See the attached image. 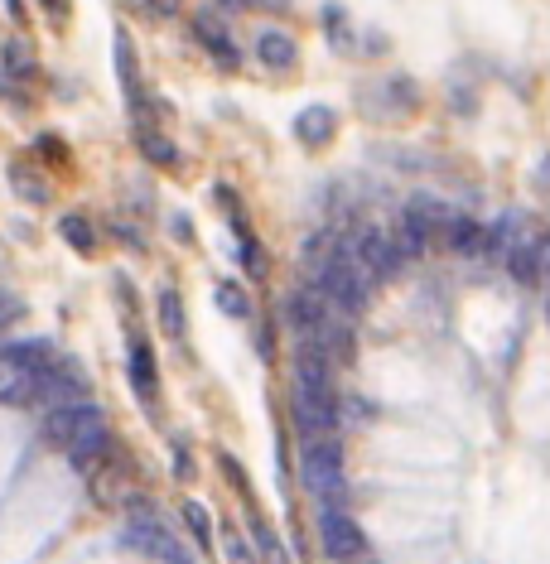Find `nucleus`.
Returning a JSON list of instances; mask_svg holds the SVG:
<instances>
[{
	"label": "nucleus",
	"mask_w": 550,
	"mask_h": 564,
	"mask_svg": "<svg viewBox=\"0 0 550 564\" xmlns=\"http://www.w3.org/2000/svg\"><path fill=\"white\" fill-rule=\"evenodd\" d=\"M184 521H189V531L198 540H208V531H213V521H208V511L198 507V502H184Z\"/></svg>",
	"instance_id": "21"
},
{
	"label": "nucleus",
	"mask_w": 550,
	"mask_h": 564,
	"mask_svg": "<svg viewBox=\"0 0 550 564\" xmlns=\"http://www.w3.org/2000/svg\"><path fill=\"white\" fill-rule=\"evenodd\" d=\"M314 275H319V280H314V290L329 299L343 319H358L362 309H367V285H372V280H367V275H362L348 256H329V261L314 270Z\"/></svg>",
	"instance_id": "2"
},
{
	"label": "nucleus",
	"mask_w": 550,
	"mask_h": 564,
	"mask_svg": "<svg viewBox=\"0 0 550 564\" xmlns=\"http://www.w3.org/2000/svg\"><path fill=\"white\" fill-rule=\"evenodd\" d=\"M63 237H68L73 251H92V227H87V217H78V213L63 217Z\"/></svg>",
	"instance_id": "19"
},
{
	"label": "nucleus",
	"mask_w": 550,
	"mask_h": 564,
	"mask_svg": "<svg viewBox=\"0 0 550 564\" xmlns=\"http://www.w3.org/2000/svg\"><path fill=\"white\" fill-rule=\"evenodd\" d=\"M92 415H97V405H87V401L54 405V410H49V420H44V434H49L54 444H63V439H68V434L78 430L83 420H92Z\"/></svg>",
	"instance_id": "11"
},
{
	"label": "nucleus",
	"mask_w": 550,
	"mask_h": 564,
	"mask_svg": "<svg viewBox=\"0 0 550 564\" xmlns=\"http://www.w3.org/2000/svg\"><path fill=\"white\" fill-rule=\"evenodd\" d=\"M34 386H39V372L15 367V362L0 352V405H29L34 401Z\"/></svg>",
	"instance_id": "9"
},
{
	"label": "nucleus",
	"mask_w": 550,
	"mask_h": 564,
	"mask_svg": "<svg viewBox=\"0 0 550 564\" xmlns=\"http://www.w3.org/2000/svg\"><path fill=\"white\" fill-rule=\"evenodd\" d=\"M218 304H222V314H232V319H247L251 314V299L242 285H232V280H222L218 285Z\"/></svg>",
	"instance_id": "18"
},
{
	"label": "nucleus",
	"mask_w": 550,
	"mask_h": 564,
	"mask_svg": "<svg viewBox=\"0 0 550 564\" xmlns=\"http://www.w3.org/2000/svg\"><path fill=\"white\" fill-rule=\"evenodd\" d=\"M15 179L25 184V198H29V203H44V184H39V179H29L25 169H15Z\"/></svg>",
	"instance_id": "22"
},
{
	"label": "nucleus",
	"mask_w": 550,
	"mask_h": 564,
	"mask_svg": "<svg viewBox=\"0 0 550 564\" xmlns=\"http://www.w3.org/2000/svg\"><path fill=\"white\" fill-rule=\"evenodd\" d=\"M136 140H140V150H145V155H150L155 164H174V145H169V140H160L155 131H145V126H140Z\"/></svg>",
	"instance_id": "20"
},
{
	"label": "nucleus",
	"mask_w": 550,
	"mask_h": 564,
	"mask_svg": "<svg viewBox=\"0 0 550 564\" xmlns=\"http://www.w3.org/2000/svg\"><path fill=\"white\" fill-rule=\"evenodd\" d=\"M319 540H324V550H329L333 560H358L362 545H367L362 526L343 507H324V511H319Z\"/></svg>",
	"instance_id": "4"
},
{
	"label": "nucleus",
	"mask_w": 550,
	"mask_h": 564,
	"mask_svg": "<svg viewBox=\"0 0 550 564\" xmlns=\"http://www.w3.org/2000/svg\"><path fill=\"white\" fill-rule=\"evenodd\" d=\"M338 256H348V261H353L367 280H391L396 270L406 266V256L396 251V242H391L386 232H362L358 242H348Z\"/></svg>",
	"instance_id": "3"
},
{
	"label": "nucleus",
	"mask_w": 550,
	"mask_h": 564,
	"mask_svg": "<svg viewBox=\"0 0 550 564\" xmlns=\"http://www.w3.org/2000/svg\"><path fill=\"white\" fill-rule=\"evenodd\" d=\"M63 444H68V458H73V468H78V473H87V468H97V463H102V458L111 454L107 415L97 410V415H92V420H83V425H78V430L68 434Z\"/></svg>",
	"instance_id": "5"
},
{
	"label": "nucleus",
	"mask_w": 550,
	"mask_h": 564,
	"mask_svg": "<svg viewBox=\"0 0 550 564\" xmlns=\"http://www.w3.org/2000/svg\"><path fill=\"white\" fill-rule=\"evenodd\" d=\"M256 54H261L266 68H295L300 49H295V39H290L285 29H266V34L256 39Z\"/></svg>",
	"instance_id": "12"
},
{
	"label": "nucleus",
	"mask_w": 550,
	"mask_h": 564,
	"mask_svg": "<svg viewBox=\"0 0 550 564\" xmlns=\"http://www.w3.org/2000/svg\"><path fill=\"white\" fill-rule=\"evenodd\" d=\"M198 39H203V49H213V54H218V63H227V68L237 63V49L227 44V34H222L208 15H198Z\"/></svg>",
	"instance_id": "16"
},
{
	"label": "nucleus",
	"mask_w": 550,
	"mask_h": 564,
	"mask_svg": "<svg viewBox=\"0 0 550 564\" xmlns=\"http://www.w3.org/2000/svg\"><path fill=\"white\" fill-rule=\"evenodd\" d=\"M34 401H44L49 410L54 405H73V401H87V386L83 376L73 372V367H63V372H39V386H34Z\"/></svg>",
	"instance_id": "7"
},
{
	"label": "nucleus",
	"mask_w": 550,
	"mask_h": 564,
	"mask_svg": "<svg viewBox=\"0 0 550 564\" xmlns=\"http://www.w3.org/2000/svg\"><path fill=\"white\" fill-rule=\"evenodd\" d=\"M160 323H165V333L174 343H184V333H189V323H184V304H179V290H160Z\"/></svg>",
	"instance_id": "15"
},
{
	"label": "nucleus",
	"mask_w": 550,
	"mask_h": 564,
	"mask_svg": "<svg viewBox=\"0 0 550 564\" xmlns=\"http://www.w3.org/2000/svg\"><path fill=\"white\" fill-rule=\"evenodd\" d=\"M222 10H242V5H251V0H218Z\"/></svg>",
	"instance_id": "26"
},
{
	"label": "nucleus",
	"mask_w": 550,
	"mask_h": 564,
	"mask_svg": "<svg viewBox=\"0 0 550 564\" xmlns=\"http://www.w3.org/2000/svg\"><path fill=\"white\" fill-rule=\"evenodd\" d=\"M295 425H300L304 439L333 434L338 415H333V396H329V391H304V386H295Z\"/></svg>",
	"instance_id": "6"
},
{
	"label": "nucleus",
	"mask_w": 550,
	"mask_h": 564,
	"mask_svg": "<svg viewBox=\"0 0 550 564\" xmlns=\"http://www.w3.org/2000/svg\"><path fill=\"white\" fill-rule=\"evenodd\" d=\"M295 386H304V391H333L329 357L319 348H309V343H300V352H295Z\"/></svg>",
	"instance_id": "8"
},
{
	"label": "nucleus",
	"mask_w": 550,
	"mask_h": 564,
	"mask_svg": "<svg viewBox=\"0 0 550 564\" xmlns=\"http://www.w3.org/2000/svg\"><path fill=\"white\" fill-rule=\"evenodd\" d=\"M295 135H300L304 145H324V140L333 135V111L329 107H309L300 121H295Z\"/></svg>",
	"instance_id": "14"
},
{
	"label": "nucleus",
	"mask_w": 550,
	"mask_h": 564,
	"mask_svg": "<svg viewBox=\"0 0 550 564\" xmlns=\"http://www.w3.org/2000/svg\"><path fill=\"white\" fill-rule=\"evenodd\" d=\"M300 483L309 497H319L324 507H343V449L333 434L304 439L300 454Z\"/></svg>",
	"instance_id": "1"
},
{
	"label": "nucleus",
	"mask_w": 550,
	"mask_h": 564,
	"mask_svg": "<svg viewBox=\"0 0 550 564\" xmlns=\"http://www.w3.org/2000/svg\"><path fill=\"white\" fill-rule=\"evenodd\" d=\"M256 545H261L266 555H275V550H280V545H275V536L266 531V526H261V521H256Z\"/></svg>",
	"instance_id": "24"
},
{
	"label": "nucleus",
	"mask_w": 550,
	"mask_h": 564,
	"mask_svg": "<svg viewBox=\"0 0 550 564\" xmlns=\"http://www.w3.org/2000/svg\"><path fill=\"white\" fill-rule=\"evenodd\" d=\"M227 560H232V564H256V560H251V550L242 545V540H232V545H227Z\"/></svg>",
	"instance_id": "23"
},
{
	"label": "nucleus",
	"mask_w": 550,
	"mask_h": 564,
	"mask_svg": "<svg viewBox=\"0 0 550 564\" xmlns=\"http://www.w3.org/2000/svg\"><path fill=\"white\" fill-rule=\"evenodd\" d=\"M131 376H136V391L150 401V391H155V362H150V352L140 348H131Z\"/></svg>",
	"instance_id": "17"
},
{
	"label": "nucleus",
	"mask_w": 550,
	"mask_h": 564,
	"mask_svg": "<svg viewBox=\"0 0 550 564\" xmlns=\"http://www.w3.org/2000/svg\"><path fill=\"white\" fill-rule=\"evenodd\" d=\"M444 242L459 256H483L488 251V227L473 222V217H444Z\"/></svg>",
	"instance_id": "10"
},
{
	"label": "nucleus",
	"mask_w": 550,
	"mask_h": 564,
	"mask_svg": "<svg viewBox=\"0 0 550 564\" xmlns=\"http://www.w3.org/2000/svg\"><path fill=\"white\" fill-rule=\"evenodd\" d=\"M145 5H150L155 15H174V10H179V0H145Z\"/></svg>",
	"instance_id": "25"
},
{
	"label": "nucleus",
	"mask_w": 550,
	"mask_h": 564,
	"mask_svg": "<svg viewBox=\"0 0 550 564\" xmlns=\"http://www.w3.org/2000/svg\"><path fill=\"white\" fill-rule=\"evenodd\" d=\"M15 367H25V372H49L54 367V343H10V348H0Z\"/></svg>",
	"instance_id": "13"
},
{
	"label": "nucleus",
	"mask_w": 550,
	"mask_h": 564,
	"mask_svg": "<svg viewBox=\"0 0 550 564\" xmlns=\"http://www.w3.org/2000/svg\"><path fill=\"white\" fill-rule=\"evenodd\" d=\"M367 564H372V560H367Z\"/></svg>",
	"instance_id": "27"
}]
</instances>
